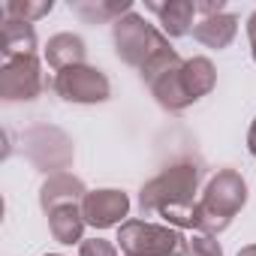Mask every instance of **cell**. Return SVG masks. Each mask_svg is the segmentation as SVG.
Listing matches in <instances>:
<instances>
[{"label": "cell", "mask_w": 256, "mask_h": 256, "mask_svg": "<svg viewBox=\"0 0 256 256\" xmlns=\"http://www.w3.org/2000/svg\"><path fill=\"white\" fill-rule=\"evenodd\" d=\"M202 181V166L193 160H175L160 175L142 184L139 190V211L142 217L157 214L166 226L175 229H196V193Z\"/></svg>", "instance_id": "6da1fadb"}, {"label": "cell", "mask_w": 256, "mask_h": 256, "mask_svg": "<svg viewBox=\"0 0 256 256\" xmlns=\"http://www.w3.org/2000/svg\"><path fill=\"white\" fill-rule=\"evenodd\" d=\"M247 205V181L235 169H220L196 199V232L220 235L232 226L235 214Z\"/></svg>", "instance_id": "7a4b0ae2"}, {"label": "cell", "mask_w": 256, "mask_h": 256, "mask_svg": "<svg viewBox=\"0 0 256 256\" xmlns=\"http://www.w3.org/2000/svg\"><path fill=\"white\" fill-rule=\"evenodd\" d=\"M114 241L124 256H187V235L166 223L126 220L118 226Z\"/></svg>", "instance_id": "3957f363"}, {"label": "cell", "mask_w": 256, "mask_h": 256, "mask_svg": "<svg viewBox=\"0 0 256 256\" xmlns=\"http://www.w3.org/2000/svg\"><path fill=\"white\" fill-rule=\"evenodd\" d=\"M112 42H114V54L133 70H142L154 54L169 48V36L160 28L148 24L136 10L112 24Z\"/></svg>", "instance_id": "277c9868"}, {"label": "cell", "mask_w": 256, "mask_h": 256, "mask_svg": "<svg viewBox=\"0 0 256 256\" xmlns=\"http://www.w3.org/2000/svg\"><path fill=\"white\" fill-rule=\"evenodd\" d=\"M52 90L64 100V102H76V106H96L106 102L112 96V82L102 70L82 64V66H70L54 72L52 78Z\"/></svg>", "instance_id": "5b68a950"}, {"label": "cell", "mask_w": 256, "mask_h": 256, "mask_svg": "<svg viewBox=\"0 0 256 256\" xmlns=\"http://www.w3.org/2000/svg\"><path fill=\"white\" fill-rule=\"evenodd\" d=\"M24 154L40 172H64L72 163V142L58 126H34L24 133Z\"/></svg>", "instance_id": "8992f818"}, {"label": "cell", "mask_w": 256, "mask_h": 256, "mask_svg": "<svg viewBox=\"0 0 256 256\" xmlns=\"http://www.w3.org/2000/svg\"><path fill=\"white\" fill-rule=\"evenodd\" d=\"M42 88L46 76L36 54L4 60L0 66V100L4 102H30L42 94Z\"/></svg>", "instance_id": "52a82bcc"}, {"label": "cell", "mask_w": 256, "mask_h": 256, "mask_svg": "<svg viewBox=\"0 0 256 256\" xmlns=\"http://www.w3.org/2000/svg\"><path fill=\"white\" fill-rule=\"evenodd\" d=\"M130 214V196L114 187H102V190H88V196L82 199V217L90 229H112L126 223L124 217Z\"/></svg>", "instance_id": "ba28073f"}, {"label": "cell", "mask_w": 256, "mask_h": 256, "mask_svg": "<svg viewBox=\"0 0 256 256\" xmlns=\"http://www.w3.org/2000/svg\"><path fill=\"white\" fill-rule=\"evenodd\" d=\"M88 196V187L78 175L72 172H58V175H48L40 187V208L48 214L52 208H60V205H82V199Z\"/></svg>", "instance_id": "9c48e42d"}, {"label": "cell", "mask_w": 256, "mask_h": 256, "mask_svg": "<svg viewBox=\"0 0 256 256\" xmlns=\"http://www.w3.org/2000/svg\"><path fill=\"white\" fill-rule=\"evenodd\" d=\"M157 18H160V30L169 40H181L187 34H193V18H196V0H166V4H157V0H148L145 4Z\"/></svg>", "instance_id": "30bf717a"}, {"label": "cell", "mask_w": 256, "mask_h": 256, "mask_svg": "<svg viewBox=\"0 0 256 256\" xmlns=\"http://www.w3.org/2000/svg\"><path fill=\"white\" fill-rule=\"evenodd\" d=\"M181 66H184V60L175 64V66H169L166 72H160L154 82H148L157 106L166 108V112H184V108L193 106V100H190V94H187V88L181 82Z\"/></svg>", "instance_id": "8fae6325"}, {"label": "cell", "mask_w": 256, "mask_h": 256, "mask_svg": "<svg viewBox=\"0 0 256 256\" xmlns=\"http://www.w3.org/2000/svg\"><path fill=\"white\" fill-rule=\"evenodd\" d=\"M88 60V46L78 34H54L46 42V64L60 72L70 66H82Z\"/></svg>", "instance_id": "7c38bea8"}, {"label": "cell", "mask_w": 256, "mask_h": 256, "mask_svg": "<svg viewBox=\"0 0 256 256\" xmlns=\"http://www.w3.org/2000/svg\"><path fill=\"white\" fill-rule=\"evenodd\" d=\"M235 36H238V16H232V12H220V16L202 18L193 28V40L199 46H205V48H214V52L229 48Z\"/></svg>", "instance_id": "4fadbf2b"}, {"label": "cell", "mask_w": 256, "mask_h": 256, "mask_svg": "<svg viewBox=\"0 0 256 256\" xmlns=\"http://www.w3.org/2000/svg\"><path fill=\"white\" fill-rule=\"evenodd\" d=\"M0 52H4V60L36 54V30H34V24L18 22V18H4V24H0Z\"/></svg>", "instance_id": "5bb4252c"}, {"label": "cell", "mask_w": 256, "mask_h": 256, "mask_svg": "<svg viewBox=\"0 0 256 256\" xmlns=\"http://www.w3.org/2000/svg\"><path fill=\"white\" fill-rule=\"evenodd\" d=\"M70 10L84 24H114L133 12V4L130 0H72Z\"/></svg>", "instance_id": "9a60e30c"}, {"label": "cell", "mask_w": 256, "mask_h": 256, "mask_svg": "<svg viewBox=\"0 0 256 256\" xmlns=\"http://www.w3.org/2000/svg\"><path fill=\"white\" fill-rule=\"evenodd\" d=\"M48 232L58 244H82L84 238V217H82V205H60V208H52L48 214Z\"/></svg>", "instance_id": "2e32d148"}, {"label": "cell", "mask_w": 256, "mask_h": 256, "mask_svg": "<svg viewBox=\"0 0 256 256\" xmlns=\"http://www.w3.org/2000/svg\"><path fill=\"white\" fill-rule=\"evenodd\" d=\"M181 82H184L190 100L196 102V100H202V96H208V94L214 90V84H217V70H214V64H211L208 58L196 54V58H187V60H184V66H181Z\"/></svg>", "instance_id": "e0dca14e"}, {"label": "cell", "mask_w": 256, "mask_h": 256, "mask_svg": "<svg viewBox=\"0 0 256 256\" xmlns=\"http://www.w3.org/2000/svg\"><path fill=\"white\" fill-rule=\"evenodd\" d=\"M52 10H54L52 0H6V4L0 6V16L34 24V22H40L42 16H48Z\"/></svg>", "instance_id": "ac0fdd59"}, {"label": "cell", "mask_w": 256, "mask_h": 256, "mask_svg": "<svg viewBox=\"0 0 256 256\" xmlns=\"http://www.w3.org/2000/svg\"><path fill=\"white\" fill-rule=\"evenodd\" d=\"M187 256H223V247L214 235L193 232V238H187Z\"/></svg>", "instance_id": "d6986e66"}, {"label": "cell", "mask_w": 256, "mask_h": 256, "mask_svg": "<svg viewBox=\"0 0 256 256\" xmlns=\"http://www.w3.org/2000/svg\"><path fill=\"white\" fill-rule=\"evenodd\" d=\"M78 256H118V247L106 238H84L78 244Z\"/></svg>", "instance_id": "ffe728a7"}, {"label": "cell", "mask_w": 256, "mask_h": 256, "mask_svg": "<svg viewBox=\"0 0 256 256\" xmlns=\"http://www.w3.org/2000/svg\"><path fill=\"white\" fill-rule=\"evenodd\" d=\"M220 12H226L223 0H205V4H196V16H202V18H211V16H220Z\"/></svg>", "instance_id": "44dd1931"}, {"label": "cell", "mask_w": 256, "mask_h": 256, "mask_svg": "<svg viewBox=\"0 0 256 256\" xmlns=\"http://www.w3.org/2000/svg\"><path fill=\"white\" fill-rule=\"evenodd\" d=\"M247 151H250V157L256 160V118H253L250 130H247Z\"/></svg>", "instance_id": "7402d4cb"}, {"label": "cell", "mask_w": 256, "mask_h": 256, "mask_svg": "<svg viewBox=\"0 0 256 256\" xmlns=\"http://www.w3.org/2000/svg\"><path fill=\"white\" fill-rule=\"evenodd\" d=\"M247 40H250V42L256 40V10H253L250 18H247Z\"/></svg>", "instance_id": "603a6c76"}, {"label": "cell", "mask_w": 256, "mask_h": 256, "mask_svg": "<svg viewBox=\"0 0 256 256\" xmlns=\"http://www.w3.org/2000/svg\"><path fill=\"white\" fill-rule=\"evenodd\" d=\"M238 256H256V244H247V247H241V250H238Z\"/></svg>", "instance_id": "cb8c5ba5"}, {"label": "cell", "mask_w": 256, "mask_h": 256, "mask_svg": "<svg viewBox=\"0 0 256 256\" xmlns=\"http://www.w3.org/2000/svg\"><path fill=\"white\" fill-rule=\"evenodd\" d=\"M250 54H253V64H256V40L250 42Z\"/></svg>", "instance_id": "d4e9b609"}, {"label": "cell", "mask_w": 256, "mask_h": 256, "mask_svg": "<svg viewBox=\"0 0 256 256\" xmlns=\"http://www.w3.org/2000/svg\"><path fill=\"white\" fill-rule=\"evenodd\" d=\"M42 256H64V253H42Z\"/></svg>", "instance_id": "484cf974"}]
</instances>
